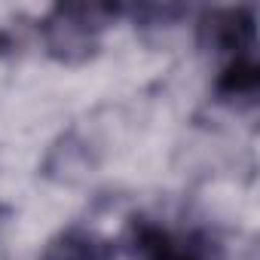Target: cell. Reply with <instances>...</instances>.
Returning <instances> with one entry per match:
<instances>
[{
	"label": "cell",
	"instance_id": "1",
	"mask_svg": "<svg viewBox=\"0 0 260 260\" xmlns=\"http://www.w3.org/2000/svg\"><path fill=\"white\" fill-rule=\"evenodd\" d=\"M125 16L113 4H58L40 22V40L49 58L61 64H83L101 49L104 31Z\"/></svg>",
	"mask_w": 260,
	"mask_h": 260
},
{
	"label": "cell",
	"instance_id": "2",
	"mask_svg": "<svg viewBox=\"0 0 260 260\" xmlns=\"http://www.w3.org/2000/svg\"><path fill=\"white\" fill-rule=\"evenodd\" d=\"M125 248L135 260H226L223 242L202 230H178L153 217H132L125 226Z\"/></svg>",
	"mask_w": 260,
	"mask_h": 260
},
{
	"label": "cell",
	"instance_id": "3",
	"mask_svg": "<svg viewBox=\"0 0 260 260\" xmlns=\"http://www.w3.org/2000/svg\"><path fill=\"white\" fill-rule=\"evenodd\" d=\"M199 46L226 58L251 55L257 49V13L251 7H217L205 10L196 22Z\"/></svg>",
	"mask_w": 260,
	"mask_h": 260
},
{
	"label": "cell",
	"instance_id": "4",
	"mask_svg": "<svg viewBox=\"0 0 260 260\" xmlns=\"http://www.w3.org/2000/svg\"><path fill=\"white\" fill-rule=\"evenodd\" d=\"M37 260H116V251L101 233L86 226H68L46 242Z\"/></svg>",
	"mask_w": 260,
	"mask_h": 260
},
{
	"label": "cell",
	"instance_id": "5",
	"mask_svg": "<svg viewBox=\"0 0 260 260\" xmlns=\"http://www.w3.org/2000/svg\"><path fill=\"white\" fill-rule=\"evenodd\" d=\"M257 92H260V64L254 52L226 58V64L214 80V95L226 104H254Z\"/></svg>",
	"mask_w": 260,
	"mask_h": 260
}]
</instances>
